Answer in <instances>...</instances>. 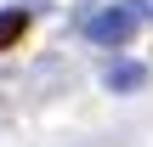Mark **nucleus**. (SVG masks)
I'll return each mask as SVG.
<instances>
[{
  "mask_svg": "<svg viewBox=\"0 0 153 147\" xmlns=\"http://www.w3.org/2000/svg\"><path fill=\"white\" fill-rule=\"evenodd\" d=\"M23 34H28V11H23V6L0 11V51H11V45H17Z\"/></svg>",
  "mask_w": 153,
  "mask_h": 147,
  "instance_id": "7ed1b4c3",
  "label": "nucleus"
},
{
  "mask_svg": "<svg viewBox=\"0 0 153 147\" xmlns=\"http://www.w3.org/2000/svg\"><path fill=\"white\" fill-rule=\"evenodd\" d=\"M136 28H142V17H136V6H131V0H114V6H102V11H91V17H85V34H91V45H102V51L131 45V40H136Z\"/></svg>",
  "mask_w": 153,
  "mask_h": 147,
  "instance_id": "f257e3e1",
  "label": "nucleus"
},
{
  "mask_svg": "<svg viewBox=\"0 0 153 147\" xmlns=\"http://www.w3.org/2000/svg\"><path fill=\"white\" fill-rule=\"evenodd\" d=\"M102 85H108L114 96H131V91L148 85V68H142V62H114V68L102 74Z\"/></svg>",
  "mask_w": 153,
  "mask_h": 147,
  "instance_id": "f03ea898",
  "label": "nucleus"
}]
</instances>
